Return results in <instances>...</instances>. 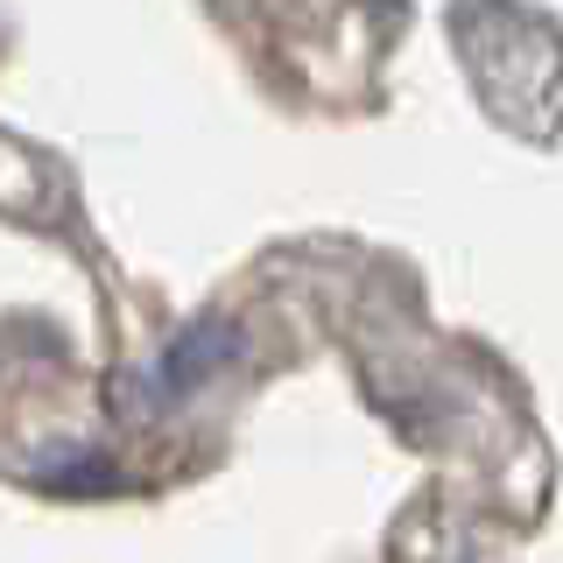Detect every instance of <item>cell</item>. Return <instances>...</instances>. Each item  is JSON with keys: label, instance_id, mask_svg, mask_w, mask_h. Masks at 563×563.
<instances>
[{"label": "cell", "instance_id": "1", "mask_svg": "<svg viewBox=\"0 0 563 563\" xmlns=\"http://www.w3.org/2000/svg\"><path fill=\"white\" fill-rule=\"evenodd\" d=\"M225 360H240V324H225V317H198V324L176 331L169 352L134 380L141 387V409H163V401L198 395L211 374H225Z\"/></svg>", "mask_w": 563, "mask_h": 563}]
</instances>
